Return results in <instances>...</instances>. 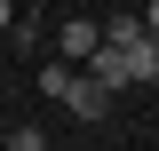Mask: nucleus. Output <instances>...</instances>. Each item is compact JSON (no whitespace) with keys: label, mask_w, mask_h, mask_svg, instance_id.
Returning <instances> with one entry per match:
<instances>
[{"label":"nucleus","mask_w":159,"mask_h":151,"mask_svg":"<svg viewBox=\"0 0 159 151\" xmlns=\"http://www.w3.org/2000/svg\"><path fill=\"white\" fill-rule=\"evenodd\" d=\"M64 88H72V56H64V64H40V95L64 103Z\"/></svg>","instance_id":"4"},{"label":"nucleus","mask_w":159,"mask_h":151,"mask_svg":"<svg viewBox=\"0 0 159 151\" xmlns=\"http://www.w3.org/2000/svg\"><path fill=\"white\" fill-rule=\"evenodd\" d=\"M143 32H151V40H159V0H143Z\"/></svg>","instance_id":"7"},{"label":"nucleus","mask_w":159,"mask_h":151,"mask_svg":"<svg viewBox=\"0 0 159 151\" xmlns=\"http://www.w3.org/2000/svg\"><path fill=\"white\" fill-rule=\"evenodd\" d=\"M103 40H119V48H135V40H143V16H111V24H103Z\"/></svg>","instance_id":"5"},{"label":"nucleus","mask_w":159,"mask_h":151,"mask_svg":"<svg viewBox=\"0 0 159 151\" xmlns=\"http://www.w3.org/2000/svg\"><path fill=\"white\" fill-rule=\"evenodd\" d=\"M64 112H72V119H88V127H103V119H111V88H103L96 72H72V88H64Z\"/></svg>","instance_id":"1"},{"label":"nucleus","mask_w":159,"mask_h":151,"mask_svg":"<svg viewBox=\"0 0 159 151\" xmlns=\"http://www.w3.org/2000/svg\"><path fill=\"white\" fill-rule=\"evenodd\" d=\"M127 56H135V88H159V40L143 32L135 48H127Z\"/></svg>","instance_id":"3"},{"label":"nucleus","mask_w":159,"mask_h":151,"mask_svg":"<svg viewBox=\"0 0 159 151\" xmlns=\"http://www.w3.org/2000/svg\"><path fill=\"white\" fill-rule=\"evenodd\" d=\"M40 143H48V127H24V119L8 127V151H40Z\"/></svg>","instance_id":"6"},{"label":"nucleus","mask_w":159,"mask_h":151,"mask_svg":"<svg viewBox=\"0 0 159 151\" xmlns=\"http://www.w3.org/2000/svg\"><path fill=\"white\" fill-rule=\"evenodd\" d=\"M96 40H103L96 16H64V24H56V48H64L72 64H88V48H96Z\"/></svg>","instance_id":"2"}]
</instances>
